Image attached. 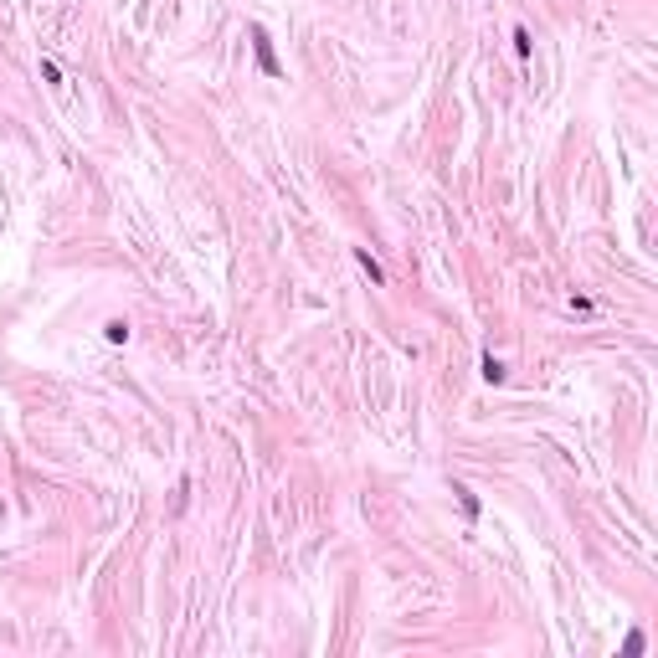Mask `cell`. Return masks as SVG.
Returning <instances> with one entry per match:
<instances>
[{
  "instance_id": "cell-6",
  "label": "cell",
  "mask_w": 658,
  "mask_h": 658,
  "mask_svg": "<svg viewBox=\"0 0 658 658\" xmlns=\"http://www.w3.org/2000/svg\"><path fill=\"white\" fill-rule=\"evenodd\" d=\"M514 52H519V57H530V31H524V26L514 31Z\"/></svg>"
},
{
  "instance_id": "cell-1",
  "label": "cell",
  "mask_w": 658,
  "mask_h": 658,
  "mask_svg": "<svg viewBox=\"0 0 658 658\" xmlns=\"http://www.w3.org/2000/svg\"><path fill=\"white\" fill-rule=\"evenodd\" d=\"M252 52H257V68H262V77H283V68H278V52H273V36L262 31V26H252Z\"/></svg>"
},
{
  "instance_id": "cell-3",
  "label": "cell",
  "mask_w": 658,
  "mask_h": 658,
  "mask_svg": "<svg viewBox=\"0 0 658 658\" xmlns=\"http://www.w3.org/2000/svg\"><path fill=\"white\" fill-rule=\"evenodd\" d=\"M504 376H509V370H504V360H494V355H484V381H489V386H499Z\"/></svg>"
},
{
  "instance_id": "cell-2",
  "label": "cell",
  "mask_w": 658,
  "mask_h": 658,
  "mask_svg": "<svg viewBox=\"0 0 658 658\" xmlns=\"http://www.w3.org/2000/svg\"><path fill=\"white\" fill-rule=\"evenodd\" d=\"M355 262H360V268H365V273H370V283H386V273H381V262H376V257H370L365 247H355Z\"/></svg>"
},
{
  "instance_id": "cell-5",
  "label": "cell",
  "mask_w": 658,
  "mask_h": 658,
  "mask_svg": "<svg viewBox=\"0 0 658 658\" xmlns=\"http://www.w3.org/2000/svg\"><path fill=\"white\" fill-rule=\"evenodd\" d=\"M458 499H463V514H478V499H473V489H453Z\"/></svg>"
},
{
  "instance_id": "cell-4",
  "label": "cell",
  "mask_w": 658,
  "mask_h": 658,
  "mask_svg": "<svg viewBox=\"0 0 658 658\" xmlns=\"http://www.w3.org/2000/svg\"><path fill=\"white\" fill-rule=\"evenodd\" d=\"M103 335H108V345H124V340H129V324H124V319H108Z\"/></svg>"
}]
</instances>
